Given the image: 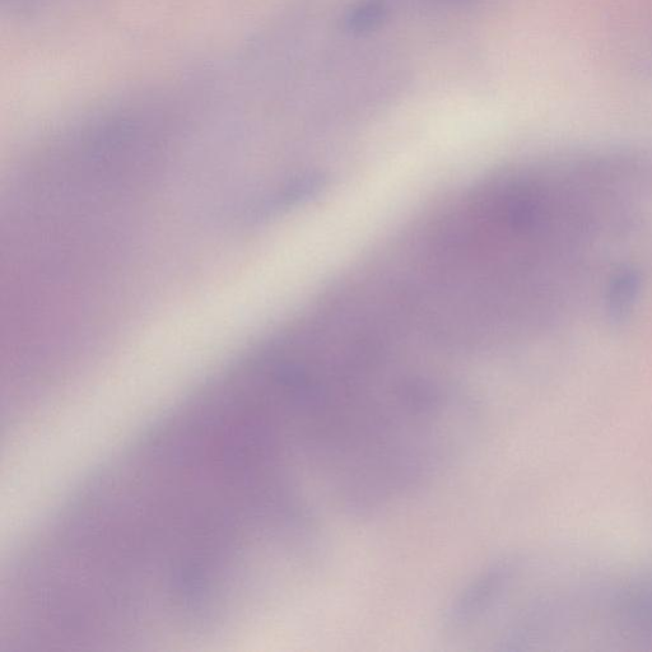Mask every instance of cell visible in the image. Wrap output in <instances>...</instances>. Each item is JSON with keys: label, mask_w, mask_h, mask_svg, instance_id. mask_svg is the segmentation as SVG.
I'll list each match as a JSON object with an SVG mask.
<instances>
[{"label": "cell", "mask_w": 652, "mask_h": 652, "mask_svg": "<svg viewBox=\"0 0 652 652\" xmlns=\"http://www.w3.org/2000/svg\"><path fill=\"white\" fill-rule=\"evenodd\" d=\"M621 618L631 649L652 650V572L624 582Z\"/></svg>", "instance_id": "1"}, {"label": "cell", "mask_w": 652, "mask_h": 652, "mask_svg": "<svg viewBox=\"0 0 652 652\" xmlns=\"http://www.w3.org/2000/svg\"><path fill=\"white\" fill-rule=\"evenodd\" d=\"M390 0H360L344 17V27L355 35L369 34L388 20Z\"/></svg>", "instance_id": "2"}, {"label": "cell", "mask_w": 652, "mask_h": 652, "mask_svg": "<svg viewBox=\"0 0 652 652\" xmlns=\"http://www.w3.org/2000/svg\"><path fill=\"white\" fill-rule=\"evenodd\" d=\"M417 2L433 7L465 8L477 3L478 0H417Z\"/></svg>", "instance_id": "3"}]
</instances>
